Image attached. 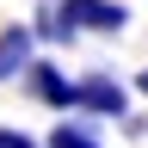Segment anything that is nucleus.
Here are the masks:
<instances>
[{
    "mask_svg": "<svg viewBox=\"0 0 148 148\" xmlns=\"http://www.w3.org/2000/svg\"><path fill=\"white\" fill-rule=\"evenodd\" d=\"M49 148H105L92 130H80V123H56L49 130Z\"/></svg>",
    "mask_w": 148,
    "mask_h": 148,
    "instance_id": "39448f33",
    "label": "nucleus"
},
{
    "mask_svg": "<svg viewBox=\"0 0 148 148\" xmlns=\"http://www.w3.org/2000/svg\"><path fill=\"white\" fill-rule=\"evenodd\" d=\"M62 6V37L74 43L80 31H99V37H123L130 31V6L117 0H56Z\"/></svg>",
    "mask_w": 148,
    "mask_h": 148,
    "instance_id": "f257e3e1",
    "label": "nucleus"
},
{
    "mask_svg": "<svg viewBox=\"0 0 148 148\" xmlns=\"http://www.w3.org/2000/svg\"><path fill=\"white\" fill-rule=\"evenodd\" d=\"M31 25H37V37H43V43H68V37H62V6H56V0H43V6H37Z\"/></svg>",
    "mask_w": 148,
    "mask_h": 148,
    "instance_id": "423d86ee",
    "label": "nucleus"
},
{
    "mask_svg": "<svg viewBox=\"0 0 148 148\" xmlns=\"http://www.w3.org/2000/svg\"><path fill=\"white\" fill-rule=\"evenodd\" d=\"M80 111H99V117H123V111H130V92H123V80H111V74H80Z\"/></svg>",
    "mask_w": 148,
    "mask_h": 148,
    "instance_id": "20e7f679",
    "label": "nucleus"
},
{
    "mask_svg": "<svg viewBox=\"0 0 148 148\" xmlns=\"http://www.w3.org/2000/svg\"><path fill=\"white\" fill-rule=\"evenodd\" d=\"M136 92H142V99H148V68H142V74H136Z\"/></svg>",
    "mask_w": 148,
    "mask_h": 148,
    "instance_id": "6e6552de",
    "label": "nucleus"
},
{
    "mask_svg": "<svg viewBox=\"0 0 148 148\" xmlns=\"http://www.w3.org/2000/svg\"><path fill=\"white\" fill-rule=\"evenodd\" d=\"M37 25H6L0 31V80H18V74L37 68Z\"/></svg>",
    "mask_w": 148,
    "mask_h": 148,
    "instance_id": "7ed1b4c3",
    "label": "nucleus"
},
{
    "mask_svg": "<svg viewBox=\"0 0 148 148\" xmlns=\"http://www.w3.org/2000/svg\"><path fill=\"white\" fill-rule=\"evenodd\" d=\"M0 148H49V142H37V136H25V130L0 123Z\"/></svg>",
    "mask_w": 148,
    "mask_h": 148,
    "instance_id": "0eeeda50",
    "label": "nucleus"
},
{
    "mask_svg": "<svg viewBox=\"0 0 148 148\" xmlns=\"http://www.w3.org/2000/svg\"><path fill=\"white\" fill-rule=\"evenodd\" d=\"M25 92L37 105H49V111H74V105H80V80H68V74L56 62H43V56H37V68L25 74Z\"/></svg>",
    "mask_w": 148,
    "mask_h": 148,
    "instance_id": "f03ea898",
    "label": "nucleus"
}]
</instances>
